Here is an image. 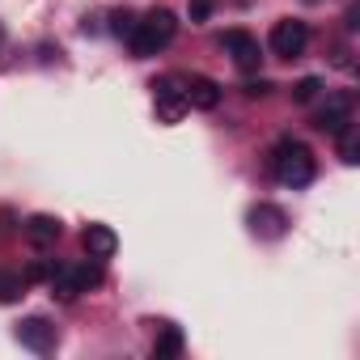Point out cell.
I'll return each instance as SVG.
<instances>
[{"instance_id":"7","label":"cell","mask_w":360,"mask_h":360,"mask_svg":"<svg viewBox=\"0 0 360 360\" xmlns=\"http://www.w3.org/2000/svg\"><path fill=\"white\" fill-rule=\"evenodd\" d=\"M18 343L30 347V352H51L56 347V326L47 318H26V322H18Z\"/></svg>"},{"instance_id":"13","label":"cell","mask_w":360,"mask_h":360,"mask_svg":"<svg viewBox=\"0 0 360 360\" xmlns=\"http://www.w3.org/2000/svg\"><path fill=\"white\" fill-rule=\"evenodd\" d=\"M47 284H51V297H60V301H72V297H81V284H77V267H56Z\"/></svg>"},{"instance_id":"8","label":"cell","mask_w":360,"mask_h":360,"mask_svg":"<svg viewBox=\"0 0 360 360\" xmlns=\"http://www.w3.org/2000/svg\"><path fill=\"white\" fill-rule=\"evenodd\" d=\"M183 98H187V106H195V110H217V106H221V85H217L212 77H191V81L183 85Z\"/></svg>"},{"instance_id":"18","label":"cell","mask_w":360,"mask_h":360,"mask_svg":"<svg viewBox=\"0 0 360 360\" xmlns=\"http://www.w3.org/2000/svg\"><path fill=\"white\" fill-rule=\"evenodd\" d=\"M77 284H81V292H89L94 284H102V271L89 267V263H81V267H77Z\"/></svg>"},{"instance_id":"23","label":"cell","mask_w":360,"mask_h":360,"mask_svg":"<svg viewBox=\"0 0 360 360\" xmlns=\"http://www.w3.org/2000/svg\"><path fill=\"white\" fill-rule=\"evenodd\" d=\"M309 5H314V0H309Z\"/></svg>"},{"instance_id":"19","label":"cell","mask_w":360,"mask_h":360,"mask_svg":"<svg viewBox=\"0 0 360 360\" xmlns=\"http://www.w3.org/2000/svg\"><path fill=\"white\" fill-rule=\"evenodd\" d=\"M56 267H60V263H34V267L26 271V284H30V280H51V271H56Z\"/></svg>"},{"instance_id":"1","label":"cell","mask_w":360,"mask_h":360,"mask_svg":"<svg viewBox=\"0 0 360 360\" xmlns=\"http://www.w3.org/2000/svg\"><path fill=\"white\" fill-rule=\"evenodd\" d=\"M271 169L284 187H309L314 183V153L301 144V140H280L271 148Z\"/></svg>"},{"instance_id":"3","label":"cell","mask_w":360,"mask_h":360,"mask_svg":"<svg viewBox=\"0 0 360 360\" xmlns=\"http://www.w3.org/2000/svg\"><path fill=\"white\" fill-rule=\"evenodd\" d=\"M305 43H309V26H305V22L284 18V22L271 26V51H276L280 60H297V56L305 51Z\"/></svg>"},{"instance_id":"5","label":"cell","mask_w":360,"mask_h":360,"mask_svg":"<svg viewBox=\"0 0 360 360\" xmlns=\"http://www.w3.org/2000/svg\"><path fill=\"white\" fill-rule=\"evenodd\" d=\"M347 123H352V98H347V94H330L326 106L314 115V127L326 131V136H339Z\"/></svg>"},{"instance_id":"14","label":"cell","mask_w":360,"mask_h":360,"mask_svg":"<svg viewBox=\"0 0 360 360\" xmlns=\"http://www.w3.org/2000/svg\"><path fill=\"white\" fill-rule=\"evenodd\" d=\"M26 297V276L18 271H0V305H18Z\"/></svg>"},{"instance_id":"4","label":"cell","mask_w":360,"mask_h":360,"mask_svg":"<svg viewBox=\"0 0 360 360\" xmlns=\"http://www.w3.org/2000/svg\"><path fill=\"white\" fill-rule=\"evenodd\" d=\"M153 98H157V115H161L165 123H178V119L187 115V98H183V89H178L174 77L153 81Z\"/></svg>"},{"instance_id":"22","label":"cell","mask_w":360,"mask_h":360,"mask_svg":"<svg viewBox=\"0 0 360 360\" xmlns=\"http://www.w3.org/2000/svg\"><path fill=\"white\" fill-rule=\"evenodd\" d=\"M356 26H360V5L347 9V30H356Z\"/></svg>"},{"instance_id":"6","label":"cell","mask_w":360,"mask_h":360,"mask_svg":"<svg viewBox=\"0 0 360 360\" xmlns=\"http://www.w3.org/2000/svg\"><path fill=\"white\" fill-rule=\"evenodd\" d=\"M221 43H225V51L233 56V64H238L242 72H255V68H259L263 56H259V39H255V34H246V30H225Z\"/></svg>"},{"instance_id":"10","label":"cell","mask_w":360,"mask_h":360,"mask_svg":"<svg viewBox=\"0 0 360 360\" xmlns=\"http://www.w3.org/2000/svg\"><path fill=\"white\" fill-rule=\"evenodd\" d=\"M81 246L89 250V259H110V255L119 250V238H115L110 225H89V229L81 233Z\"/></svg>"},{"instance_id":"11","label":"cell","mask_w":360,"mask_h":360,"mask_svg":"<svg viewBox=\"0 0 360 360\" xmlns=\"http://www.w3.org/2000/svg\"><path fill=\"white\" fill-rule=\"evenodd\" d=\"M284 225H288V217H284L280 208H271V204H259V208L250 212V229H255L259 238H280Z\"/></svg>"},{"instance_id":"15","label":"cell","mask_w":360,"mask_h":360,"mask_svg":"<svg viewBox=\"0 0 360 360\" xmlns=\"http://www.w3.org/2000/svg\"><path fill=\"white\" fill-rule=\"evenodd\" d=\"M339 157H343V165H356L360 161V131L352 123L339 131Z\"/></svg>"},{"instance_id":"20","label":"cell","mask_w":360,"mask_h":360,"mask_svg":"<svg viewBox=\"0 0 360 360\" xmlns=\"http://www.w3.org/2000/svg\"><path fill=\"white\" fill-rule=\"evenodd\" d=\"M212 13V0H191V22H208Z\"/></svg>"},{"instance_id":"17","label":"cell","mask_w":360,"mask_h":360,"mask_svg":"<svg viewBox=\"0 0 360 360\" xmlns=\"http://www.w3.org/2000/svg\"><path fill=\"white\" fill-rule=\"evenodd\" d=\"M110 30H115V34H119V39H127V34H131V30H136V18H131V13H127V9H119V13H115V18H110Z\"/></svg>"},{"instance_id":"12","label":"cell","mask_w":360,"mask_h":360,"mask_svg":"<svg viewBox=\"0 0 360 360\" xmlns=\"http://www.w3.org/2000/svg\"><path fill=\"white\" fill-rule=\"evenodd\" d=\"M178 352H183V330H178L174 322H165V326L157 330V343H153V356H157V360H174Z\"/></svg>"},{"instance_id":"16","label":"cell","mask_w":360,"mask_h":360,"mask_svg":"<svg viewBox=\"0 0 360 360\" xmlns=\"http://www.w3.org/2000/svg\"><path fill=\"white\" fill-rule=\"evenodd\" d=\"M322 94V81L318 77H301L297 85H292V102H314Z\"/></svg>"},{"instance_id":"2","label":"cell","mask_w":360,"mask_h":360,"mask_svg":"<svg viewBox=\"0 0 360 360\" xmlns=\"http://www.w3.org/2000/svg\"><path fill=\"white\" fill-rule=\"evenodd\" d=\"M174 34H178L174 13H169V9H153L144 22H136V30L127 34V43H131V56H136V60H148V56H157L161 47H169Z\"/></svg>"},{"instance_id":"21","label":"cell","mask_w":360,"mask_h":360,"mask_svg":"<svg viewBox=\"0 0 360 360\" xmlns=\"http://www.w3.org/2000/svg\"><path fill=\"white\" fill-rule=\"evenodd\" d=\"M246 94H250V98H267V94H271V81H263V77H259V81H250V85H246Z\"/></svg>"},{"instance_id":"9","label":"cell","mask_w":360,"mask_h":360,"mask_svg":"<svg viewBox=\"0 0 360 360\" xmlns=\"http://www.w3.org/2000/svg\"><path fill=\"white\" fill-rule=\"evenodd\" d=\"M26 242L34 246V250H47V246H56L60 242V233H64V225L56 221V217H47V212H39V217H30L26 221Z\"/></svg>"}]
</instances>
